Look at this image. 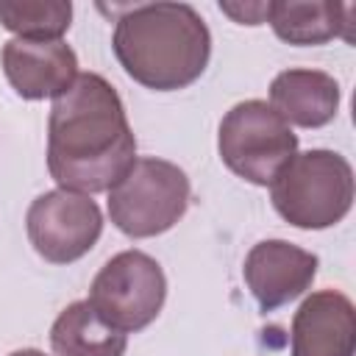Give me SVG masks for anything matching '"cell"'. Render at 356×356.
Wrapping results in <instances>:
<instances>
[{
	"label": "cell",
	"instance_id": "obj_14",
	"mask_svg": "<svg viewBox=\"0 0 356 356\" xmlns=\"http://www.w3.org/2000/svg\"><path fill=\"white\" fill-rule=\"evenodd\" d=\"M72 19V6L64 0L39 3H0V25L17 39L31 42H58Z\"/></svg>",
	"mask_w": 356,
	"mask_h": 356
},
{
	"label": "cell",
	"instance_id": "obj_4",
	"mask_svg": "<svg viewBox=\"0 0 356 356\" xmlns=\"http://www.w3.org/2000/svg\"><path fill=\"white\" fill-rule=\"evenodd\" d=\"M186 172L164 159L145 156L108 189V217L131 239L170 231L189 206Z\"/></svg>",
	"mask_w": 356,
	"mask_h": 356
},
{
	"label": "cell",
	"instance_id": "obj_10",
	"mask_svg": "<svg viewBox=\"0 0 356 356\" xmlns=\"http://www.w3.org/2000/svg\"><path fill=\"white\" fill-rule=\"evenodd\" d=\"M353 303L339 289L312 292L292 317V356H353Z\"/></svg>",
	"mask_w": 356,
	"mask_h": 356
},
{
	"label": "cell",
	"instance_id": "obj_15",
	"mask_svg": "<svg viewBox=\"0 0 356 356\" xmlns=\"http://www.w3.org/2000/svg\"><path fill=\"white\" fill-rule=\"evenodd\" d=\"M267 6L270 3H220V11L239 25H261L267 22Z\"/></svg>",
	"mask_w": 356,
	"mask_h": 356
},
{
	"label": "cell",
	"instance_id": "obj_9",
	"mask_svg": "<svg viewBox=\"0 0 356 356\" xmlns=\"http://www.w3.org/2000/svg\"><path fill=\"white\" fill-rule=\"evenodd\" d=\"M3 72L14 92L25 100L58 97L78 78V56L70 44L8 39L0 53Z\"/></svg>",
	"mask_w": 356,
	"mask_h": 356
},
{
	"label": "cell",
	"instance_id": "obj_12",
	"mask_svg": "<svg viewBox=\"0 0 356 356\" xmlns=\"http://www.w3.org/2000/svg\"><path fill=\"white\" fill-rule=\"evenodd\" d=\"M353 3L312 0V3H270L267 22L275 36L289 44H325L331 39L353 42Z\"/></svg>",
	"mask_w": 356,
	"mask_h": 356
},
{
	"label": "cell",
	"instance_id": "obj_5",
	"mask_svg": "<svg viewBox=\"0 0 356 356\" xmlns=\"http://www.w3.org/2000/svg\"><path fill=\"white\" fill-rule=\"evenodd\" d=\"M217 150L234 175L267 186L298 153V136L270 103L242 100L222 117Z\"/></svg>",
	"mask_w": 356,
	"mask_h": 356
},
{
	"label": "cell",
	"instance_id": "obj_16",
	"mask_svg": "<svg viewBox=\"0 0 356 356\" xmlns=\"http://www.w3.org/2000/svg\"><path fill=\"white\" fill-rule=\"evenodd\" d=\"M8 356H44V353L36 350V348H22V350H14V353H8Z\"/></svg>",
	"mask_w": 356,
	"mask_h": 356
},
{
	"label": "cell",
	"instance_id": "obj_3",
	"mask_svg": "<svg viewBox=\"0 0 356 356\" xmlns=\"http://www.w3.org/2000/svg\"><path fill=\"white\" fill-rule=\"evenodd\" d=\"M275 211L295 228L320 231L337 225L353 203V170L334 150L295 153L270 184Z\"/></svg>",
	"mask_w": 356,
	"mask_h": 356
},
{
	"label": "cell",
	"instance_id": "obj_2",
	"mask_svg": "<svg viewBox=\"0 0 356 356\" xmlns=\"http://www.w3.org/2000/svg\"><path fill=\"white\" fill-rule=\"evenodd\" d=\"M111 47L136 83L175 92L203 75L211 56V33L186 3H145L122 8Z\"/></svg>",
	"mask_w": 356,
	"mask_h": 356
},
{
	"label": "cell",
	"instance_id": "obj_11",
	"mask_svg": "<svg viewBox=\"0 0 356 356\" xmlns=\"http://www.w3.org/2000/svg\"><path fill=\"white\" fill-rule=\"evenodd\" d=\"M270 106L286 125L323 128L337 117L339 83L320 70H284L270 83Z\"/></svg>",
	"mask_w": 356,
	"mask_h": 356
},
{
	"label": "cell",
	"instance_id": "obj_7",
	"mask_svg": "<svg viewBox=\"0 0 356 356\" xmlns=\"http://www.w3.org/2000/svg\"><path fill=\"white\" fill-rule=\"evenodd\" d=\"M25 228L33 250L44 261L70 264L95 248L103 231V214L89 195L58 186L28 206Z\"/></svg>",
	"mask_w": 356,
	"mask_h": 356
},
{
	"label": "cell",
	"instance_id": "obj_13",
	"mask_svg": "<svg viewBox=\"0 0 356 356\" xmlns=\"http://www.w3.org/2000/svg\"><path fill=\"white\" fill-rule=\"evenodd\" d=\"M50 348L56 356H122L128 334L108 325L89 300H75L56 317Z\"/></svg>",
	"mask_w": 356,
	"mask_h": 356
},
{
	"label": "cell",
	"instance_id": "obj_8",
	"mask_svg": "<svg viewBox=\"0 0 356 356\" xmlns=\"http://www.w3.org/2000/svg\"><path fill=\"white\" fill-rule=\"evenodd\" d=\"M242 275L259 309L275 312L312 286L317 275V256L286 239H264L245 256Z\"/></svg>",
	"mask_w": 356,
	"mask_h": 356
},
{
	"label": "cell",
	"instance_id": "obj_1",
	"mask_svg": "<svg viewBox=\"0 0 356 356\" xmlns=\"http://www.w3.org/2000/svg\"><path fill=\"white\" fill-rule=\"evenodd\" d=\"M134 161L136 139L117 89L97 72H78L50 108V178L83 195L108 192Z\"/></svg>",
	"mask_w": 356,
	"mask_h": 356
},
{
	"label": "cell",
	"instance_id": "obj_6",
	"mask_svg": "<svg viewBox=\"0 0 356 356\" xmlns=\"http://www.w3.org/2000/svg\"><path fill=\"white\" fill-rule=\"evenodd\" d=\"M167 298V278L161 264L142 250H122L111 256L89 286L95 312L122 334L147 328Z\"/></svg>",
	"mask_w": 356,
	"mask_h": 356
}]
</instances>
